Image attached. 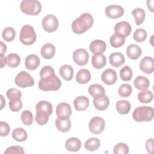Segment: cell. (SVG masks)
<instances>
[{"mask_svg": "<svg viewBox=\"0 0 154 154\" xmlns=\"http://www.w3.org/2000/svg\"><path fill=\"white\" fill-rule=\"evenodd\" d=\"M93 22L94 19L92 15L88 13H84L72 22V29L74 33L81 34L89 29L92 26Z\"/></svg>", "mask_w": 154, "mask_h": 154, "instance_id": "obj_1", "label": "cell"}, {"mask_svg": "<svg viewBox=\"0 0 154 154\" xmlns=\"http://www.w3.org/2000/svg\"><path fill=\"white\" fill-rule=\"evenodd\" d=\"M38 85L42 91H57L60 88L61 81L55 73L40 78Z\"/></svg>", "mask_w": 154, "mask_h": 154, "instance_id": "obj_2", "label": "cell"}, {"mask_svg": "<svg viewBox=\"0 0 154 154\" xmlns=\"http://www.w3.org/2000/svg\"><path fill=\"white\" fill-rule=\"evenodd\" d=\"M153 108L149 106H141L136 108L132 112V118L137 122H150L153 118Z\"/></svg>", "mask_w": 154, "mask_h": 154, "instance_id": "obj_3", "label": "cell"}, {"mask_svg": "<svg viewBox=\"0 0 154 154\" xmlns=\"http://www.w3.org/2000/svg\"><path fill=\"white\" fill-rule=\"evenodd\" d=\"M20 10L28 15H37L42 10V4L37 0H23L20 4Z\"/></svg>", "mask_w": 154, "mask_h": 154, "instance_id": "obj_4", "label": "cell"}, {"mask_svg": "<svg viewBox=\"0 0 154 154\" xmlns=\"http://www.w3.org/2000/svg\"><path fill=\"white\" fill-rule=\"evenodd\" d=\"M37 35L34 28L29 25H25L20 29L19 39L25 45H31L36 40Z\"/></svg>", "mask_w": 154, "mask_h": 154, "instance_id": "obj_5", "label": "cell"}, {"mask_svg": "<svg viewBox=\"0 0 154 154\" xmlns=\"http://www.w3.org/2000/svg\"><path fill=\"white\" fill-rule=\"evenodd\" d=\"M15 84L20 88L31 87L34 84V80L31 75L26 71H21L17 74L14 79Z\"/></svg>", "mask_w": 154, "mask_h": 154, "instance_id": "obj_6", "label": "cell"}, {"mask_svg": "<svg viewBox=\"0 0 154 154\" xmlns=\"http://www.w3.org/2000/svg\"><path fill=\"white\" fill-rule=\"evenodd\" d=\"M42 25L45 31L48 32H53L58 28V20L55 16L49 14L43 17Z\"/></svg>", "mask_w": 154, "mask_h": 154, "instance_id": "obj_7", "label": "cell"}, {"mask_svg": "<svg viewBox=\"0 0 154 154\" xmlns=\"http://www.w3.org/2000/svg\"><path fill=\"white\" fill-rule=\"evenodd\" d=\"M105 125V120L103 118L99 116H95L90 120L88 128L91 133L99 134L103 131Z\"/></svg>", "mask_w": 154, "mask_h": 154, "instance_id": "obj_8", "label": "cell"}, {"mask_svg": "<svg viewBox=\"0 0 154 154\" xmlns=\"http://www.w3.org/2000/svg\"><path fill=\"white\" fill-rule=\"evenodd\" d=\"M36 115L49 117L52 113V105L48 101L40 100L35 106Z\"/></svg>", "mask_w": 154, "mask_h": 154, "instance_id": "obj_9", "label": "cell"}, {"mask_svg": "<svg viewBox=\"0 0 154 154\" xmlns=\"http://www.w3.org/2000/svg\"><path fill=\"white\" fill-rule=\"evenodd\" d=\"M73 60L77 65L84 66L88 61L89 54L84 49H78L73 53Z\"/></svg>", "mask_w": 154, "mask_h": 154, "instance_id": "obj_10", "label": "cell"}, {"mask_svg": "<svg viewBox=\"0 0 154 154\" xmlns=\"http://www.w3.org/2000/svg\"><path fill=\"white\" fill-rule=\"evenodd\" d=\"M123 8L119 5H109L105 10V13L107 17L111 19H117L122 17L124 14Z\"/></svg>", "mask_w": 154, "mask_h": 154, "instance_id": "obj_11", "label": "cell"}, {"mask_svg": "<svg viewBox=\"0 0 154 154\" xmlns=\"http://www.w3.org/2000/svg\"><path fill=\"white\" fill-rule=\"evenodd\" d=\"M56 114L59 119H69L72 114L70 105L66 102L59 103L56 108Z\"/></svg>", "mask_w": 154, "mask_h": 154, "instance_id": "obj_12", "label": "cell"}, {"mask_svg": "<svg viewBox=\"0 0 154 154\" xmlns=\"http://www.w3.org/2000/svg\"><path fill=\"white\" fill-rule=\"evenodd\" d=\"M93 98V105L96 109L99 111H103L108 108L109 104V100L106 95L105 94H100Z\"/></svg>", "mask_w": 154, "mask_h": 154, "instance_id": "obj_13", "label": "cell"}, {"mask_svg": "<svg viewBox=\"0 0 154 154\" xmlns=\"http://www.w3.org/2000/svg\"><path fill=\"white\" fill-rule=\"evenodd\" d=\"M114 32L125 37H128L132 31L131 25L126 21H120L117 23L114 28Z\"/></svg>", "mask_w": 154, "mask_h": 154, "instance_id": "obj_14", "label": "cell"}, {"mask_svg": "<svg viewBox=\"0 0 154 154\" xmlns=\"http://www.w3.org/2000/svg\"><path fill=\"white\" fill-rule=\"evenodd\" d=\"M140 70L147 74L153 73L154 70V61L152 57L146 56L144 57L140 62Z\"/></svg>", "mask_w": 154, "mask_h": 154, "instance_id": "obj_15", "label": "cell"}, {"mask_svg": "<svg viewBox=\"0 0 154 154\" xmlns=\"http://www.w3.org/2000/svg\"><path fill=\"white\" fill-rule=\"evenodd\" d=\"M89 49L94 55L102 54L106 49V45L102 40H94L90 44Z\"/></svg>", "mask_w": 154, "mask_h": 154, "instance_id": "obj_16", "label": "cell"}, {"mask_svg": "<svg viewBox=\"0 0 154 154\" xmlns=\"http://www.w3.org/2000/svg\"><path fill=\"white\" fill-rule=\"evenodd\" d=\"M101 79L102 82L105 84L108 85H112L117 79V73L114 70L108 68L103 72L101 75Z\"/></svg>", "mask_w": 154, "mask_h": 154, "instance_id": "obj_17", "label": "cell"}, {"mask_svg": "<svg viewBox=\"0 0 154 154\" xmlns=\"http://www.w3.org/2000/svg\"><path fill=\"white\" fill-rule=\"evenodd\" d=\"M40 60L35 54H30L26 56L25 61V66L28 70H33L36 69L40 65Z\"/></svg>", "mask_w": 154, "mask_h": 154, "instance_id": "obj_18", "label": "cell"}, {"mask_svg": "<svg viewBox=\"0 0 154 154\" xmlns=\"http://www.w3.org/2000/svg\"><path fill=\"white\" fill-rule=\"evenodd\" d=\"M73 105L76 111H84L89 106V99L85 96H78L73 101Z\"/></svg>", "mask_w": 154, "mask_h": 154, "instance_id": "obj_19", "label": "cell"}, {"mask_svg": "<svg viewBox=\"0 0 154 154\" xmlns=\"http://www.w3.org/2000/svg\"><path fill=\"white\" fill-rule=\"evenodd\" d=\"M110 64L114 67H119L125 62V58L123 54L119 52L112 53L109 57Z\"/></svg>", "mask_w": 154, "mask_h": 154, "instance_id": "obj_20", "label": "cell"}, {"mask_svg": "<svg viewBox=\"0 0 154 154\" xmlns=\"http://www.w3.org/2000/svg\"><path fill=\"white\" fill-rule=\"evenodd\" d=\"M81 147L80 140L76 137H72L67 139L65 142L66 149L70 152H78Z\"/></svg>", "mask_w": 154, "mask_h": 154, "instance_id": "obj_21", "label": "cell"}, {"mask_svg": "<svg viewBox=\"0 0 154 154\" xmlns=\"http://www.w3.org/2000/svg\"><path fill=\"white\" fill-rule=\"evenodd\" d=\"M55 47L51 43H46L41 48L40 53L43 58L46 60L51 59L55 54Z\"/></svg>", "mask_w": 154, "mask_h": 154, "instance_id": "obj_22", "label": "cell"}, {"mask_svg": "<svg viewBox=\"0 0 154 154\" xmlns=\"http://www.w3.org/2000/svg\"><path fill=\"white\" fill-rule=\"evenodd\" d=\"M141 48L137 45L131 44L126 48V54L131 60H137L141 55Z\"/></svg>", "mask_w": 154, "mask_h": 154, "instance_id": "obj_23", "label": "cell"}, {"mask_svg": "<svg viewBox=\"0 0 154 154\" xmlns=\"http://www.w3.org/2000/svg\"><path fill=\"white\" fill-rule=\"evenodd\" d=\"M60 75L65 81H70L73 76L74 70L73 67L69 64H64L60 68Z\"/></svg>", "mask_w": 154, "mask_h": 154, "instance_id": "obj_24", "label": "cell"}, {"mask_svg": "<svg viewBox=\"0 0 154 154\" xmlns=\"http://www.w3.org/2000/svg\"><path fill=\"white\" fill-rule=\"evenodd\" d=\"M91 79V74L88 70L86 69H80L76 75V81L81 84H87Z\"/></svg>", "mask_w": 154, "mask_h": 154, "instance_id": "obj_25", "label": "cell"}, {"mask_svg": "<svg viewBox=\"0 0 154 154\" xmlns=\"http://www.w3.org/2000/svg\"><path fill=\"white\" fill-rule=\"evenodd\" d=\"M134 84L137 89L142 91L147 90L149 87L150 82L146 77L140 75L135 78Z\"/></svg>", "mask_w": 154, "mask_h": 154, "instance_id": "obj_26", "label": "cell"}, {"mask_svg": "<svg viewBox=\"0 0 154 154\" xmlns=\"http://www.w3.org/2000/svg\"><path fill=\"white\" fill-rule=\"evenodd\" d=\"M91 64L97 69H100L104 67L106 64L105 56L103 54L93 55L91 57Z\"/></svg>", "mask_w": 154, "mask_h": 154, "instance_id": "obj_27", "label": "cell"}, {"mask_svg": "<svg viewBox=\"0 0 154 154\" xmlns=\"http://www.w3.org/2000/svg\"><path fill=\"white\" fill-rule=\"evenodd\" d=\"M55 126L57 129L62 132L69 131L71 127V122L69 119H59L55 120Z\"/></svg>", "mask_w": 154, "mask_h": 154, "instance_id": "obj_28", "label": "cell"}, {"mask_svg": "<svg viewBox=\"0 0 154 154\" xmlns=\"http://www.w3.org/2000/svg\"><path fill=\"white\" fill-rule=\"evenodd\" d=\"M117 111L120 114H127L131 110V105L129 101L121 100L117 102L116 105Z\"/></svg>", "mask_w": 154, "mask_h": 154, "instance_id": "obj_29", "label": "cell"}, {"mask_svg": "<svg viewBox=\"0 0 154 154\" xmlns=\"http://www.w3.org/2000/svg\"><path fill=\"white\" fill-rule=\"evenodd\" d=\"M100 145V140L96 137L90 138L84 143V147L89 151H94L99 149Z\"/></svg>", "mask_w": 154, "mask_h": 154, "instance_id": "obj_30", "label": "cell"}, {"mask_svg": "<svg viewBox=\"0 0 154 154\" xmlns=\"http://www.w3.org/2000/svg\"><path fill=\"white\" fill-rule=\"evenodd\" d=\"M126 37L117 34V33H114V34H112L110 38H109V43L110 45L113 48H119L121 47L122 46H123L125 42V38Z\"/></svg>", "mask_w": 154, "mask_h": 154, "instance_id": "obj_31", "label": "cell"}, {"mask_svg": "<svg viewBox=\"0 0 154 154\" xmlns=\"http://www.w3.org/2000/svg\"><path fill=\"white\" fill-rule=\"evenodd\" d=\"M132 14L134 17L137 25H140L143 23L146 17V12L144 9L136 8L132 10Z\"/></svg>", "mask_w": 154, "mask_h": 154, "instance_id": "obj_32", "label": "cell"}, {"mask_svg": "<svg viewBox=\"0 0 154 154\" xmlns=\"http://www.w3.org/2000/svg\"><path fill=\"white\" fill-rule=\"evenodd\" d=\"M138 99L143 103H148L151 102L153 98V94L150 90H145L140 91L138 93Z\"/></svg>", "mask_w": 154, "mask_h": 154, "instance_id": "obj_33", "label": "cell"}, {"mask_svg": "<svg viewBox=\"0 0 154 154\" xmlns=\"http://www.w3.org/2000/svg\"><path fill=\"white\" fill-rule=\"evenodd\" d=\"M28 137L26 131L22 128H15L12 132V137L17 141H24Z\"/></svg>", "mask_w": 154, "mask_h": 154, "instance_id": "obj_34", "label": "cell"}, {"mask_svg": "<svg viewBox=\"0 0 154 154\" xmlns=\"http://www.w3.org/2000/svg\"><path fill=\"white\" fill-rule=\"evenodd\" d=\"M20 63V58L17 54L11 53L7 56V64L11 68L17 67Z\"/></svg>", "mask_w": 154, "mask_h": 154, "instance_id": "obj_35", "label": "cell"}, {"mask_svg": "<svg viewBox=\"0 0 154 154\" xmlns=\"http://www.w3.org/2000/svg\"><path fill=\"white\" fill-rule=\"evenodd\" d=\"M88 91L89 94L93 97H94L98 95L105 94V90L102 85L99 84H94L88 87Z\"/></svg>", "mask_w": 154, "mask_h": 154, "instance_id": "obj_36", "label": "cell"}, {"mask_svg": "<svg viewBox=\"0 0 154 154\" xmlns=\"http://www.w3.org/2000/svg\"><path fill=\"white\" fill-rule=\"evenodd\" d=\"M16 36V31L11 26L5 27L2 32V37L6 42H10L13 41Z\"/></svg>", "mask_w": 154, "mask_h": 154, "instance_id": "obj_37", "label": "cell"}, {"mask_svg": "<svg viewBox=\"0 0 154 154\" xmlns=\"http://www.w3.org/2000/svg\"><path fill=\"white\" fill-rule=\"evenodd\" d=\"M132 70L128 66H123L120 70V76L122 80L124 81H129L132 77Z\"/></svg>", "mask_w": 154, "mask_h": 154, "instance_id": "obj_38", "label": "cell"}, {"mask_svg": "<svg viewBox=\"0 0 154 154\" xmlns=\"http://www.w3.org/2000/svg\"><path fill=\"white\" fill-rule=\"evenodd\" d=\"M21 120L25 125H31L33 122L32 113L27 109L23 111L21 113Z\"/></svg>", "mask_w": 154, "mask_h": 154, "instance_id": "obj_39", "label": "cell"}, {"mask_svg": "<svg viewBox=\"0 0 154 154\" xmlns=\"http://www.w3.org/2000/svg\"><path fill=\"white\" fill-rule=\"evenodd\" d=\"M132 91V87L128 84H122L118 90L119 94L123 97H127L129 96Z\"/></svg>", "mask_w": 154, "mask_h": 154, "instance_id": "obj_40", "label": "cell"}, {"mask_svg": "<svg viewBox=\"0 0 154 154\" xmlns=\"http://www.w3.org/2000/svg\"><path fill=\"white\" fill-rule=\"evenodd\" d=\"M133 37L136 42H143L146 39L147 32L143 28H138L134 31Z\"/></svg>", "mask_w": 154, "mask_h": 154, "instance_id": "obj_41", "label": "cell"}, {"mask_svg": "<svg viewBox=\"0 0 154 154\" xmlns=\"http://www.w3.org/2000/svg\"><path fill=\"white\" fill-rule=\"evenodd\" d=\"M129 152L128 145L123 143H119L117 144L113 149L114 154H128Z\"/></svg>", "mask_w": 154, "mask_h": 154, "instance_id": "obj_42", "label": "cell"}, {"mask_svg": "<svg viewBox=\"0 0 154 154\" xmlns=\"http://www.w3.org/2000/svg\"><path fill=\"white\" fill-rule=\"evenodd\" d=\"M6 96L9 100L20 99L22 97V92L17 88H11L7 91Z\"/></svg>", "mask_w": 154, "mask_h": 154, "instance_id": "obj_43", "label": "cell"}, {"mask_svg": "<svg viewBox=\"0 0 154 154\" xmlns=\"http://www.w3.org/2000/svg\"><path fill=\"white\" fill-rule=\"evenodd\" d=\"M9 108L13 112H17L22 108V102L20 99L10 100Z\"/></svg>", "mask_w": 154, "mask_h": 154, "instance_id": "obj_44", "label": "cell"}, {"mask_svg": "<svg viewBox=\"0 0 154 154\" xmlns=\"http://www.w3.org/2000/svg\"><path fill=\"white\" fill-rule=\"evenodd\" d=\"M25 151L22 147L19 146H12L8 147L5 151L4 154H24Z\"/></svg>", "mask_w": 154, "mask_h": 154, "instance_id": "obj_45", "label": "cell"}, {"mask_svg": "<svg viewBox=\"0 0 154 154\" xmlns=\"http://www.w3.org/2000/svg\"><path fill=\"white\" fill-rule=\"evenodd\" d=\"M52 74H55V70L53 69V67H52L50 66H45L43 67H42L39 73L40 78Z\"/></svg>", "mask_w": 154, "mask_h": 154, "instance_id": "obj_46", "label": "cell"}, {"mask_svg": "<svg viewBox=\"0 0 154 154\" xmlns=\"http://www.w3.org/2000/svg\"><path fill=\"white\" fill-rule=\"evenodd\" d=\"M1 129H0V135L1 137H5L9 134L10 132V127L9 125L3 121H1Z\"/></svg>", "mask_w": 154, "mask_h": 154, "instance_id": "obj_47", "label": "cell"}, {"mask_svg": "<svg viewBox=\"0 0 154 154\" xmlns=\"http://www.w3.org/2000/svg\"><path fill=\"white\" fill-rule=\"evenodd\" d=\"M146 149L149 153H153V139L149 138L146 141Z\"/></svg>", "mask_w": 154, "mask_h": 154, "instance_id": "obj_48", "label": "cell"}, {"mask_svg": "<svg viewBox=\"0 0 154 154\" xmlns=\"http://www.w3.org/2000/svg\"><path fill=\"white\" fill-rule=\"evenodd\" d=\"M0 61H1V68L2 69L7 64V57H5L3 55H1Z\"/></svg>", "mask_w": 154, "mask_h": 154, "instance_id": "obj_49", "label": "cell"}, {"mask_svg": "<svg viewBox=\"0 0 154 154\" xmlns=\"http://www.w3.org/2000/svg\"><path fill=\"white\" fill-rule=\"evenodd\" d=\"M0 45H1V49H0L1 55H4V54L5 53L6 51H7V46L2 42H0Z\"/></svg>", "mask_w": 154, "mask_h": 154, "instance_id": "obj_50", "label": "cell"}, {"mask_svg": "<svg viewBox=\"0 0 154 154\" xmlns=\"http://www.w3.org/2000/svg\"><path fill=\"white\" fill-rule=\"evenodd\" d=\"M153 0H148L147 1V5L148 8L150 10V11H153Z\"/></svg>", "mask_w": 154, "mask_h": 154, "instance_id": "obj_51", "label": "cell"}, {"mask_svg": "<svg viewBox=\"0 0 154 154\" xmlns=\"http://www.w3.org/2000/svg\"><path fill=\"white\" fill-rule=\"evenodd\" d=\"M1 109H2L3 107L4 106V105H5V100L4 99L3 96L2 94H1Z\"/></svg>", "mask_w": 154, "mask_h": 154, "instance_id": "obj_52", "label": "cell"}]
</instances>
